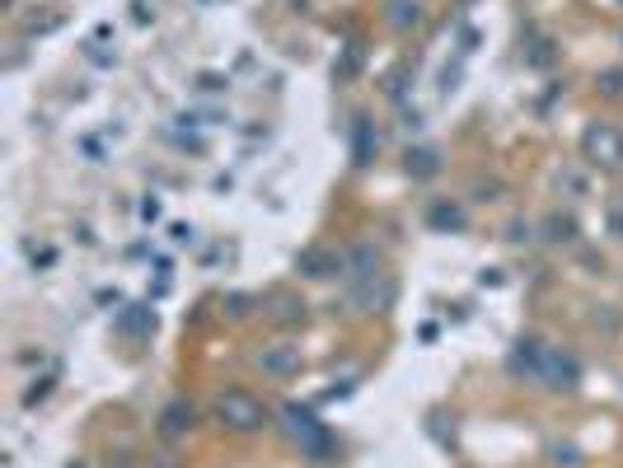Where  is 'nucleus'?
Listing matches in <instances>:
<instances>
[{
  "mask_svg": "<svg viewBox=\"0 0 623 468\" xmlns=\"http://www.w3.org/2000/svg\"><path fill=\"white\" fill-rule=\"evenodd\" d=\"M548 229H553L548 239H572V229H577V225H572V220H563V216H553V220H548Z\"/></svg>",
  "mask_w": 623,
  "mask_h": 468,
  "instance_id": "14",
  "label": "nucleus"
},
{
  "mask_svg": "<svg viewBox=\"0 0 623 468\" xmlns=\"http://www.w3.org/2000/svg\"><path fill=\"white\" fill-rule=\"evenodd\" d=\"M192 403L188 398H174V403H164V412H159V436L164 441H179V436H188L192 431Z\"/></svg>",
  "mask_w": 623,
  "mask_h": 468,
  "instance_id": "7",
  "label": "nucleus"
},
{
  "mask_svg": "<svg viewBox=\"0 0 623 468\" xmlns=\"http://www.w3.org/2000/svg\"><path fill=\"white\" fill-rule=\"evenodd\" d=\"M281 417H286V426H291V436L305 445V454H314V459H323L328 450H333V436L314 422V412L310 408H301V403H286L281 408Z\"/></svg>",
  "mask_w": 623,
  "mask_h": 468,
  "instance_id": "2",
  "label": "nucleus"
},
{
  "mask_svg": "<svg viewBox=\"0 0 623 468\" xmlns=\"http://www.w3.org/2000/svg\"><path fill=\"white\" fill-rule=\"evenodd\" d=\"M408 174H413V178H432V174H441V155H436L432 146L408 150Z\"/></svg>",
  "mask_w": 623,
  "mask_h": 468,
  "instance_id": "10",
  "label": "nucleus"
},
{
  "mask_svg": "<svg viewBox=\"0 0 623 468\" xmlns=\"http://www.w3.org/2000/svg\"><path fill=\"white\" fill-rule=\"evenodd\" d=\"M253 365L262 375H272V380H286L301 371V347H291V342H272V347H262L253 351Z\"/></svg>",
  "mask_w": 623,
  "mask_h": 468,
  "instance_id": "5",
  "label": "nucleus"
},
{
  "mask_svg": "<svg viewBox=\"0 0 623 468\" xmlns=\"http://www.w3.org/2000/svg\"><path fill=\"white\" fill-rule=\"evenodd\" d=\"M539 380H544V389H553V393H572V389L581 384V361H577L572 351H563V347H548Z\"/></svg>",
  "mask_w": 623,
  "mask_h": 468,
  "instance_id": "3",
  "label": "nucleus"
},
{
  "mask_svg": "<svg viewBox=\"0 0 623 468\" xmlns=\"http://www.w3.org/2000/svg\"><path fill=\"white\" fill-rule=\"evenodd\" d=\"M301 272H305V277H333V272H342V253L305 249V253H301Z\"/></svg>",
  "mask_w": 623,
  "mask_h": 468,
  "instance_id": "8",
  "label": "nucleus"
},
{
  "mask_svg": "<svg viewBox=\"0 0 623 468\" xmlns=\"http://www.w3.org/2000/svg\"><path fill=\"white\" fill-rule=\"evenodd\" d=\"M272 319L281 323V328H291V323H305V300H295V295H277L272 300Z\"/></svg>",
  "mask_w": 623,
  "mask_h": 468,
  "instance_id": "11",
  "label": "nucleus"
},
{
  "mask_svg": "<svg viewBox=\"0 0 623 468\" xmlns=\"http://www.w3.org/2000/svg\"><path fill=\"white\" fill-rule=\"evenodd\" d=\"M581 146H586V159H590V164H605V169H618V164H623V137H618L609 122L586 127Z\"/></svg>",
  "mask_w": 623,
  "mask_h": 468,
  "instance_id": "4",
  "label": "nucleus"
},
{
  "mask_svg": "<svg viewBox=\"0 0 623 468\" xmlns=\"http://www.w3.org/2000/svg\"><path fill=\"white\" fill-rule=\"evenodd\" d=\"M384 24L399 28V33L417 28L422 24V0H389V5H384Z\"/></svg>",
  "mask_w": 623,
  "mask_h": 468,
  "instance_id": "9",
  "label": "nucleus"
},
{
  "mask_svg": "<svg viewBox=\"0 0 623 468\" xmlns=\"http://www.w3.org/2000/svg\"><path fill=\"white\" fill-rule=\"evenodd\" d=\"M544 356H548V347L539 342V338H520L516 347H511V361H506V371L516 375V380H539V371H544Z\"/></svg>",
  "mask_w": 623,
  "mask_h": 468,
  "instance_id": "6",
  "label": "nucleus"
},
{
  "mask_svg": "<svg viewBox=\"0 0 623 468\" xmlns=\"http://www.w3.org/2000/svg\"><path fill=\"white\" fill-rule=\"evenodd\" d=\"M211 417L225 431H235V436H249V431L268 426V408H262V398H253L249 389H220L211 398Z\"/></svg>",
  "mask_w": 623,
  "mask_h": 468,
  "instance_id": "1",
  "label": "nucleus"
},
{
  "mask_svg": "<svg viewBox=\"0 0 623 468\" xmlns=\"http://www.w3.org/2000/svg\"><path fill=\"white\" fill-rule=\"evenodd\" d=\"M426 220H432V229H465V207H454V202H436Z\"/></svg>",
  "mask_w": 623,
  "mask_h": 468,
  "instance_id": "12",
  "label": "nucleus"
},
{
  "mask_svg": "<svg viewBox=\"0 0 623 468\" xmlns=\"http://www.w3.org/2000/svg\"><path fill=\"white\" fill-rule=\"evenodd\" d=\"M553 463L557 468H577L581 459H577V445H553Z\"/></svg>",
  "mask_w": 623,
  "mask_h": 468,
  "instance_id": "13",
  "label": "nucleus"
},
{
  "mask_svg": "<svg viewBox=\"0 0 623 468\" xmlns=\"http://www.w3.org/2000/svg\"><path fill=\"white\" fill-rule=\"evenodd\" d=\"M122 328H155V314H122Z\"/></svg>",
  "mask_w": 623,
  "mask_h": 468,
  "instance_id": "15",
  "label": "nucleus"
}]
</instances>
